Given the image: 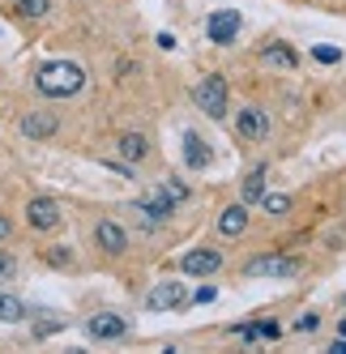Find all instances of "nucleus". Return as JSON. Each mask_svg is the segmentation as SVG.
Masks as SVG:
<instances>
[{
  "mask_svg": "<svg viewBox=\"0 0 346 354\" xmlns=\"http://www.w3.org/2000/svg\"><path fill=\"white\" fill-rule=\"evenodd\" d=\"M35 90L43 98H78L86 90V68L78 60H43L35 68Z\"/></svg>",
  "mask_w": 346,
  "mask_h": 354,
  "instance_id": "1",
  "label": "nucleus"
},
{
  "mask_svg": "<svg viewBox=\"0 0 346 354\" xmlns=\"http://www.w3.org/2000/svg\"><path fill=\"white\" fill-rule=\"evenodd\" d=\"M192 103H197V111L210 115V120H227V111H231L227 77H222V73H206V77L192 86Z\"/></svg>",
  "mask_w": 346,
  "mask_h": 354,
  "instance_id": "2",
  "label": "nucleus"
},
{
  "mask_svg": "<svg viewBox=\"0 0 346 354\" xmlns=\"http://www.w3.org/2000/svg\"><path fill=\"white\" fill-rule=\"evenodd\" d=\"M239 26H244L239 9H214V13L206 17V35H210L214 47H231V43L239 39Z\"/></svg>",
  "mask_w": 346,
  "mask_h": 354,
  "instance_id": "3",
  "label": "nucleus"
},
{
  "mask_svg": "<svg viewBox=\"0 0 346 354\" xmlns=\"http://www.w3.org/2000/svg\"><path fill=\"white\" fill-rule=\"evenodd\" d=\"M188 303V286L184 282H154L145 290V312H171Z\"/></svg>",
  "mask_w": 346,
  "mask_h": 354,
  "instance_id": "4",
  "label": "nucleus"
},
{
  "mask_svg": "<svg viewBox=\"0 0 346 354\" xmlns=\"http://www.w3.org/2000/svg\"><path fill=\"white\" fill-rule=\"evenodd\" d=\"M17 133L26 141H52L60 133V115L56 111H26L17 120Z\"/></svg>",
  "mask_w": 346,
  "mask_h": 354,
  "instance_id": "5",
  "label": "nucleus"
},
{
  "mask_svg": "<svg viewBox=\"0 0 346 354\" xmlns=\"http://www.w3.org/2000/svg\"><path fill=\"white\" fill-rule=\"evenodd\" d=\"M222 269V252L218 248H192L180 257V273L184 277H214Z\"/></svg>",
  "mask_w": 346,
  "mask_h": 354,
  "instance_id": "6",
  "label": "nucleus"
},
{
  "mask_svg": "<svg viewBox=\"0 0 346 354\" xmlns=\"http://www.w3.org/2000/svg\"><path fill=\"white\" fill-rule=\"evenodd\" d=\"M60 201L56 196H30V205H26V222H30V231H56L60 226Z\"/></svg>",
  "mask_w": 346,
  "mask_h": 354,
  "instance_id": "7",
  "label": "nucleus"
},
{
  "mask_svg": "<svg viewBox=\"0 0 346 354\" xmlns=\"http://www.w3.org/2000/svg\"><path fill=\"white\" fill-rule=\"evenodd\" d=\"M94 243H98V252H107V257H125L129 252V231L116 218H98L94 222Z\"/></svg>",
  "mask_w": 346,
  "mask_h": 354,
  "instance_id": "8",
  "label": "nucleus"
},
{
  "mask_svg": "<svg viewBox=\"0 0 346 354\" xmlns=\"http://www.w3.org/2000/svg\"><path fill=\"white\" fill-rule=\"evenodd\" d=\"M145 222H167L171 214H176L180 205H176V201H171V192L158 184V188H150V192H145V196H137V205H133Z\"/></svg>",
  "mask_w": 346,
  "mask_h": 354,
  "instance_id": "9",
  "label": "nucleus"
},
{
  "mask_svg": "<svg viewBox=\"0 0 346 354\" xmlns=\"http://www.w3.org/2000/svg\"><path fill=\"white\" fill-rule=\"evenodd\" d=\"M300 269H304L300 257H257V261L244 265V273H248V277H295Z\"/></svg>",
  "mask_w": 346,
  "mask_h": 354,
  "instance_id": "10",
  "label": "nucleus"
},
{
  "mask_svg": "<svg viewBox=\"0 0 346 354\" xmlns=\"http://www.w3.org/2000/svg\"><path fill=\"white\" fill-rule=\"evenodd\" d=\"M125 333H129V320L120 312H98V316L86 320V337L90 342H120Z\"/></svg>",
  "mask_w": 346,
  "mask_h": 354,
  "instance_id": "11",
  "label": "nucleus"
},
{
  "mask_svg": "<svg viewBox=\"0 0 346 354\" xmlns=\"http://www.w3.org/2000/svg\"><path fill=\"white\" fill-rule=\"evenodd\" d=\"M235 133L244 141H265L269 137V115L261 107H239L235 111Z\"/></svg>",
  "mask_w": 346,
  "mask_h": 354,
  "instance_id": "12",
  "label": "nucleus"
},
{
  "mask_svg": "<svg viewBox=\"0 0 346 354\" xmlns=\"http://www.w3.org/2000/svg\"><path fill=\"white\" fill-rule=\"evenodd\" d=\"M184 162L192 167V171H210L214 167V149H210V141L201 137V133H184Z\"/></svg>",
  "mask_w": 346,
  "mask_h": 354,
  "instance_id": "13",
  "label": "nucleus"
},
{
  "mask_svg": "<svg viewBox=\"0 0 346 354\" xmlns=\"http://www.w3.org/2000/svg\"><path fill=\"white\" fill-rule=\"evenodd\" d=\"M116 154L137 167V162L150 158V141H145V133H120V137H116Z\"/></svg>",
  "mask_w": 346,
  "mask_h": 354,
  "instance_id": "14",
  "label": "nucleus"
},
{
  "mask_svg": "<svg viewBox=\"0 0 346 354\" xmlns=\"http://www.w3.org/2000/svg\"><path fill=\"white\" fill-rule=\"evenodd\" d=\"M261 64L295 73V68H300V52H295L291 43H265V47H261Z\"/></svg>",
  "mask_w": 346,
  "mask_h": 354,
  "instance_id": "15",
  "label": "nucleus"
},
{
  "mask_svg": "<svg viewBox=\"0 0 346 354\" xmlns=\"http://www.w3.org/2000/svg\"><path fill=\"white\" fill-rule=\"evenodd\" d=\"M248 231V205L244 201H235V205H227L218 214V235H227V239H235V235H244Z\"/></svg>",
  "mask_w": 346,
  "mask_h": 354,
  "instance_id": "16",
  "label": "nucleus"
},
{
  "mask_svg": "<svg viewBox=\"0 0 346 354\" xmlns=\"http://www.w3.org/2000/svg\"><path fill=\"white\" fill-rule=\"evenodd\" d=\"M261 196H265V167L248 171L244 184H239V201H244V205H261Z\"/></svg>",
  "mask_w": 346,
  "mask_h": 354,
  "instance_id": "17",
  "label": "nucleus"
},
{
  "mask_svg": "<svg viewBox=\"0 0 346 354\" xmlns=\"http://www.w3.org/2000/svg\"><path fill=\"white\" fill-rule=\"evenodd\" d=\"M17 320H26V303L9 290H0V324H17Z\"/></svg>",
  "mask_w": 346,
  "mask_h": 354,
  "instance_id": "18",
  "label": "nucleus"
},
{
  "mask_svg": "<svg viewBox=\"0 0 346 354\" xmlns=\"http://www.w3.org/2000/svg\"><path fill=\"white\" fill-rule=\"evenodd\" d=\"M13 9H17V17H26V21H43L47 13H52V0H13Z\"/></svg>",
  "mask_w": 346,
  "mask_h": 354,
  "instance_id": "19",
  "label": "nucleus"
},
{
  "mask_svg": "<svg viewBox=\"0 0 346 354\" xmlns=\"http://www.w3.org/2000/svg\"><path fill=\"white\" fill-rule=\"evenodd\" d=\"M261 214H269V218H286L291 214V196H261Z\"/></svg>",
  "mask_w": 346,
  "mask_h": 354,
  "instance_id": "20",
  "label": "nucleus"
},
{
  "mask_svg": "<svg viewBox=\"0 0 346 354\" xmlns=\"http://www.w3.org/2000/svg\"><path fill=\"white\" fill-rule=\"evenodd\" d=\"M43 261L52 265V269H69V265H73V252H69L64 243H56V248H43Z\"/></svg>",
  "mask_w": 346,
  "mask_h": 354,
  "instance_id": "21",
  "label": "nucleus"
},
{
  "mask_svg": "<svg viewBox=\"0 0 346 354\" xmlns=\"http://www.w3.org/2000/svg\"><path fill=\"white\" fill-rule=\"evenodd\" d=\"M158 184H163V188L171 192V201H176V205H184V201L192 196V188H188L184 180H176V175H167V180H158Z\"/></svg>",
  "mask_w": 346,
  "mask_h": 354,
  "instance_id": "22",
  "label": "nucleus"
},
{
  "mask_svg": "<svg viewBox=\"0 0 346 354\" xmlns=\"http://www.w3.org/2000/svg\"><path fill=\"white\" fill-rule=\"evenodd\" d=\"M13 277H17V257L0 248V282H13Z\"/></svg>",
  "mask_w": 346,
  "mask_h": 354,
  "instance_id": "23",
  "label": "nucleus"
},
{
  "mask_svg": "<svg viewBox=\"0 0 346 354\" xmlns=\"http://www.w3.org/2000/svg\"><path fill=\"white\" fill-rule=\"evenodd\" d=\"M312 56H316L320 64H338V60H342L338 47H325V43H316V47H312Z\"/></svg>",
  "mask_w": 346,
  "mask_h": 354,
  "instance_id": "24",
  "label": "nucleus"
},
{
  "mask_svg": "<svg viewBox=\"0 0 346 354\" xmlns=\"http://www.w3.org/2000/svg\"><path fill=\"white\" fill-rule=\"evenodd\" d=\"M316 324H320V316L316 312H304L300 320H295V333H316Z\"/></svg>",
  "mask_w": 346,
  "mask_h": 354,
  "instance_id": "25",
  "label": "nucleus"
},
{
  "mask_svg": "<svg viewBox=\"0 0 346 354\" xmlns=\"http://www.w3.org/2000/svg\"><path fill=\"white\" fill-rule=\"evenodd\" d=\"M214 299H218V290H214V286H201V290L192 295V303H214Z\"/></svg>",
  "mask_w": 346,
  "mask_h": 354,
  "instance_id": "26",
  "label": "nucleus"
},
{
  "mask_svg": "<svg viewBox=\"0 0 346 354\" xmlns=\"http://www.w3.org/2000/svg\"><path fill=\"white\" fill-rule=\"evenodd\" d=\"M9 235H13V218H9V214H0V243H5Z\"/></svg>",
  "mask_w": 346,
  "mask_h": 354,
  "instance_id": "27",
  "label": "nucleus"
},
{
  "mask_svg": "<svg viewBox=\"0 0 346 354\" xmlns=\"http://www.w3.org/2000/svg\"><path fill=\"white\" fill-rule=\"evenodd\" d=\"M158 47H163V52H176V35L163 30V35H158Z\"/></svg>",
  "mask_w": 346,
  "mask_h": 354,
  "instance_id": "28",
  "label": "nucleus"
},
{
  "mask_svg": "<svg viewBox=\"0 0 346 354\" xmlns=\"http://www.w3.org/2000/svg\"><path fill=\"white\" fill-rule=\"evenodd\" d=\"M329 350H334V354H346V337H334V342H329Z\"/></svg>",
  "mask_w": 346,
  "mask_h": 354,
  "instance_id": "29",
  "label": "nucleus"
},
{
  "mask_svg": "<svg viewBox=\"0 0 346 354\" xmlns=\"http://www.w3.org/2000/svg\"><path fill=\"white\" fill-rule=\"evenodd\" d=\"M338 328H342V337H346V316H342V324H338Z\"/></svg>",
  "mask_w": 346,
  "mask_h": 354,
  "instance_id": "30",
  "label": "nucleus"
}]
</instances>
